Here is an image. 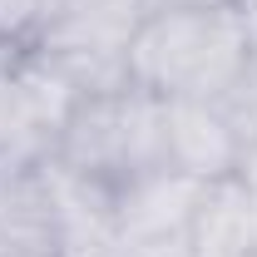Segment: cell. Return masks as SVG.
I'll return each mask as SVG.
<instances>
[{
	"mask_svg": "<svg viewBox=\"0 0 257 257\" xmlns=\"http://www.w3.org/2000/svg\"><path fill=\"white\" fill-rule=\"evenodd\" d=\"M50 144H55V124L30 99L20 64H15V50H0V168L45 163Z\"/></svg>",
	"mask_w": 257,
	"mask_h": 257,
	"instance_id": "ba28073f",
	"label": "cell"
},
{
	"mask_svg": "<svg viewBox=\"0 0 257 257\" xmlns=\"http://www.w3.org/2000/svg\"><path fill=\"white\" fill-rule=\"evenodd\" d=\"M208 183H198L178 168H154L114 188V232L119 242H144V237H173L188 232V218L198 208Z\"/></svg>",
	"mask_w": 257,
	"mask_h": 257,
	"instance_id": "8992f818",
	"label": "cell"
},
{
	"mask_svg": "<svg viewBox=\"0 0 257 257\" xmlns=\"http://www.w3.org/2000/svg\"><path fill=\"white\" fill-rule=\"evenodd\" d=\"M40 10L45 0H0V50L30 40V30L40 25Z\"/></svg>",
	"mask_w": 257,
	"mask_h": 257,
	"instance_id": "30bf717a",
	"label": "cell"
},
{
	"mask_svg": "<svg viewBox=\"0 0 257 257\" xmlns=\"http://www.w3.org/2000/svg\"><path fill=\"white\" fill-rule=\"evenodd\" d=\"M154 0H45L40 25L30 30V50L45 55H99L128 60V45L149 20Z\"/></svg>",
	"mask_w": 257,
	"mask_h": 257,
	"instance_id": "3957f363",
	"label": "cell"
},
{
	"mask_svg": "<svg viewBox=\"0 0 257 257\" xmlns=\"http://www.w3.org/2000/svg\"><path fill=\"white\" fill-rule=\"evenodd\" d=\"M252 55L237 5H154L128 45V79L159 99H218Z\"/></svg>",
	"mask_w": 257,
	"mask_h": 257,
	"instance_id": "6da1fadb",
	"label": "cell"
},
{
	"mask_svg": "<svg viewBox=\"0 0 257 257\" xmlns=\"http://www.w3.org/2000/svg\"><path fill=\"white\" fill-rule=\"evenodd\" d=\"M237 134L213 99H163V163L198 183L237 173Z\"/></svg>",
	"mask_w": 257,
	"mask_h": 257,
	"instance_id": "277c9868",
	"label": "cell"
},
{
	"mask_svg": "<svg viewBox=\"0 0 257 257\" xmlns=\"http://www.w3.org/2000/svg\"><path fill=\"white\" fill-rule=\"evenodd\" d=\"M0 257H64L45 163L0 168Z\"/></svg>",
	"mask_w": 257,
	"mask_h": 257,
	"instance_id": "5b68a950",
	"label": "cell"
},
{
	"mask_svg": "<svg viewBox=\"0 0 257 257\" xmlns=\"http://www.w3.org/2000/svg\"><path fill=\"white\" fill-rule=\"evenodd\" d=\"M114 257H193L188 232H173V237H144V242H119Z\"/></svg>",
	"mask_w": 257,
	"mask_h": 257,
	"instance_id": "8fae6325",
	"label": "cell"
},
{
	"mask_svg": "<svg viewBox=\"0 0 257 257\" xmlns=\"http://www.w3.org/2000/svg\"><path fill=\"white\" fill-rule=\"evenodd\" d=\"M232 178L257 198V139H252V144H242V154H237V173H232Z\"/></svg>",
	"mask_w": 257,
	"mask_h": 257,
	"instance_id": "7c38bea8",
	"label": "cell"
},
{
	"mask_svg": "<svg viewBox=\"0 0 257 257\" xmlns=\"http://www.w3.org/2000/svg\"><path fill=\"white\" fill-rule=\"evenodd\" d=\"M50 159L109 193L154 168H168L163 163V99L139 84L84 94L55 128Z\"/></svg>",
	"mask_w": 257,
	"mask_h": 257,
	"instance_id": "7a4b0ae2",
	"label": "cell"
},
{
	"mask_svg": "<svg viewBox=\"0 0 257 257\" xmlns=\"http://www.w3.org/2000/svg\"><path fill=\"white\" fill-rule=\"evenodd\" d=\"M154 5H237V0H154Z\"/></svg>",
	"mask_w": 257,
	"mask_h": 257,
	"instance_id": "4fadbf2b",
	"label": "cell"
},
{
	"mask_svg": "<svg viewBox=\"0 0 257 257\" xmlns=\"http://www.w3.org/2000/svg\"><path fill=\"white\" fill-rule=\"evenodd\" d=\"M193 257H257V198L237 178L208 183L188 218Z\"/></svg>",
	"mask_w": 257,
	"mask_h": 257,
	"instance_id": "52a82bcc",
	"label": "cell"
},
{
	"mask_svg": "<svg viewBox=\"0 0 257 257\" xmlns=\"http://www.w3.org/2000/svg\"><path fill=\"white\" fill-rule=\"evenodd\" d=\"M213 104H218V114L227 119V128L237 134V149L252 144V139H257V55L247 60V69H242Z\"/></svg>",
	"mask_w": 257,
	"mask_h": 257,
	"instance_id": "9c48e42d",
	"label": "cell"
}]
</instances>
